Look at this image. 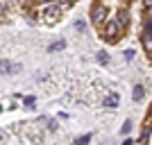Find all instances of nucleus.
I'll return each instance as SVG.
<instances>
[{
  "mask_svg": "<svg viewBox=\"0 0 152 145\" xmlns=\"http://www.w3.org/2000/svg\"><path fill=\"white\" fill-rule=\"evenodd\" d=\"M20 73V63H14L9 59H0V75H16Z\"/></svg>",
  "mask_w": 152,
  "mask_h": 145,
  "instance_id": "obj_1",
  "label": "nucleus"
},
{
  "mask_svg": "<svg viewBox=\"0 0 152 145\" xmlns=\"http://www.w3.org/2000/svg\"><path fill=\"white\" fill-rule=\"evenodd\" d=\"M143 45H145L148 52H152V14L145 20V25H143Z\"/></svg>",
  "mask_w": 152,
  "mask_h": 145,
  "instance_id": "obj_2",
  "label": "nucleus"
},
{
  "mask_svg": "<svg viewBox=\"0 0 152 145\" xmlns=\"http://www.w3.org/2000/svg\"><path fill=\"white\" fill-rule=\"evenodd\" d=\"M121 27H123V23H121V20H109V23H107V27H104V36H107V39H111V41H116V36L121 34Z\"/></svg>",
  "mask_w": 152,
  "mask_h": 145,
  "instance_id": "obj_3",
  "label": "nucleus"
},
{
  "mask_svg": "<svg viewBox=\"0 0 152 145\" xmlns=\"http://www.w3.org/2000/svg\"><path fill=\"white\" fill-rule=\"evenodd\" d=\"M104 18H107V7L100 5V2L93 5V9H91V20H93V23H102Z\"/></svg>",
  "mask_w": 152,
  "mask_h": 145,
  "instance_id": "obj_4",
  "label": "nucleus"
},
{
  "mask_svg": "<svg viewBox=\"0 0 152 145\" xmlns=\"http://www.w3.org/2000/svg\"><path fill=\"white\" fill-rule=\"evenodd\" d=\"M43 18L48 20V23H57V20L61 18V9H59L57 5H55V7H48L45 14H43Z\"/></svg>",
  "mask_w": 152,
  "mask_h": 145,
  "instance_id": "obj_5",
  "label": "nucleus"
},
{
  "mask_svg": "<svg viewBox=\"0 0 152 145\" xmlns=\"http://www.w3.org/2000/svg\"><path fill=\"white\" fill-rule=\"evenodd\" d=\"M118 100H121V98H118V93H109L107 98H104V107H109V109H114L116 104H118Z\"/></svg>",
  "mask_w": 152,
  "mask_h": 145,
  "instance_id": "obj_6",
  "label": "nucleus"
},
{
  "mask_svg": "<svg viewBox=\"0 0 152 145\" xmlns=\"http://www.w3.org/2000/svg\"><path fill=\"white\" fill-rule=\"evenodd\" d=\"M143 93H145V88L141 86V84H136V86H134V93H132L134 102H141V100H143Z\"/></svg>",
  "mask_w": 152,
  "mask_h": 145,
  "instance_id": "obj_7",
  "label": "nucleus"
},
{
  "mask_svg": "<svg viewBox=\"0 0 152 145\" xmlns=\"http://www.w3.org/2000/svg\"><path fill=\"white\" fill-rule=\"evenodd\" d=\"M64 48H66V41H64V39H59V41H55V43H50V45H48V50H50V52L64 50Z\"/></svg>",
  "mask_w": 152,
  "mask_h": 145,
  "instance_id": "obj_8",
  "label": "nucleus"
},
{
  "mask_svg": "<svg viewBox=\"0 0 152 145\" xmlns=\"http://www.w3.org/2000/svg\"><path fill=\"white\" fill-rule=\"evenodd\" d=\"M89 141H91V134H84V136L75 138V143H73V145H89Z\"/></svg>",
  "mask_w": 152,
  "mask_h": 145,
  "instance_id": "obj_9",
  "label": "nucleus"
},
{
  "mask_svg": "<svg viewBox=\"0 0 152 145\" xmlns=\"http://www.w3.org/2000/svg\"><path fill=\"white\" fill-rule=\"evenodd\" d=\"M98 61L100 63H109V55L107 52H100V55H98Z\"/></svg>",
  "mask_w": 152,
  "mask_h": 145,
  "instance_id": "obj_10",
  "label": "nucleus"
},
{
  "mask_svg": "<svg viewBox=\"0 0 152 145\" xmlns=\"http://www.w3.org/2000/svg\"><path fill=\"white\" fill-rule=\"evenodd\" d=\"M129 129H132V120H125V125H123V129H121V132H123V134H127Z\"/></svg>",
  "mask_w": 152,
  "mask_h": 145,
  "instance_id": "obj_11",
  "label": "nucleus"
},
{
  "mask_svg": "<svg viewBox=\"0 0 152 145\" xmlns=\"http://www.w3.org/2000/svg\"><path fill=\"white\" fill-rule=\"evenodd\" d=\"M118 20L125 25V23H127V12H121V14H118Z\"/></svg>",
  "mask_w": 152,
  "mask_h": 145,
  "instance_id": "obj_12",
  "label": "nucleus"
},
{
  "mask_svg": "<svg viewBox=\"0 0 152 145\" xmlns=\"http://www.w3.org/2000/svg\"><path fill=\"white\" fill-rule=\"evenodd\" d=\"M25 104H27V107H34V98H32V95L25 98Z\"/></svg>",
  "mask_w": 152,
  "mask_h": 145,
  "instance_id": "obj_13",
  "label": "nucleus"
},
{
  "mask_svg": "<svg viewBox=\"0 0 152 145\" xmlns=\"http://www.w3.org/2000/svg\"><path fill=\"white\" fill-rule=\"evenodd\" d=\"M145 5H148V9H152V0H148V2H145Z\"/></svg>",
  "mask_w": 152,
  "mask_h": 145,
  "instance_id": "obj_14",
  "label": "nucleus"
},
{
  "mask_svg": "<svg viewBox=\"0 0 152 145\" xmlns=\"http://www.w3.org/2000/svg\"><path fill=\"white\" fill-rule=\"evenodd\" d=\"M57 2H68V0H57Z\"/></svg>",
  "mask_w": 152,
  "mask_h": 145,
  "instance_id": "obj_15",
  "label": "nucleus"
},
{
  "mask_svg": "<svg viewBox=\"0 0 152 145\" xmlns=\"http://www.w3.org/2000/svg\"><path fill=\"white\" fill-rule=\"evenodd\" d=\"M0 138H2V136H0Z\"/></svg>",
  "mask_w": 152,
  "mask_h": 145,
  "instance_id": "obj_16",
  "label": "nucleus"
}]
</instances>
